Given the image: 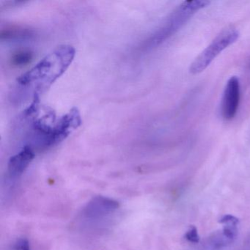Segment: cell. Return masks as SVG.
Returning a JSON list of instances; mask_svg holds the SVG:
<instances>
[{
    "label": "cell",
    "instance_id": "obj_1",
    "mask_svg": "<svg viewBox=\"0 0 250 250\" xmlns=\"http://www.w3.org/2000/svg\"><path fill=\"white\" fill-rule=\"evenodd\" d=\"M75 49L70 45L58 46L30 71L17 80L19 87L30 89L35 96L52 85L69 67L75 57Z\"/></svg>",
    "mask_w": 250,
    "mask_h": 250
},
{
    "label": "cell",
    "instance_id": "obj_2",
    "mask_svg": "<svg viewBox=\"0 0 250 250\" xmlns=\"http://www.w3.org/2000/svg\"><path fill=\"white\" fill-rule=\"evenodd\" d=\"M210 4L208 1L194 0L185 1L171 14L160 28L149 38L145 43V47L153 48L165 42L178 31L197 11L206 8Z\"/></svg>",
    "mask_w": 250,
    "mask_h": 250
},
{
    "label": "cell",
    "instance_id": "obj_3",
    "mask_svg": "<svg viewBox=\"0 0 250 250\" xmlns=\"http://www.w3.org/2000/svg\"><path fill=\"white\" fill-rule=\"evenodd\" d=\"M239 33L232 27L221 32L214 40L197 57L190 65L189 71L191 74H198L204 71L212 62L216 59L228 46L238 40Z\"/></svg>",
    "mask_w": 250,
    "mask_h": 250
},
{
    "label": "cell",
    "instance_id": "obj_4",
    "mask_svg": "<svg viewBox=\"0 0 250 250\" xmlns=\"http://www.w3.org/2000/svg\"><path fill=\"white\" fill-rule=\"evenodd\" d=\"M240 83L238 77L228 80L222 96L221 112L224 119L232 120L236 115L240 102Z\"/></svg>",
    "mask_w": 250,
    "mask_h": 250
},
{
    "label": "cell",
    "instance_id": "obj_5",
    "mask_svg": "<svg viewBox=\"0 0 250 250\" xmlns=\"http://www.w3.org/2000/svg\"><path fill=\"white\" fill-rule=\"evenodd\" d=\"M81 123L80 112L76 108H73L66 115L62 116L54 126L55 146L63 141L74 130L80 126Z\"/></svg>",
    "mask_w": 250,
    "mask_h": 250
},
{
    "label": "cell",
    "instance_id": "obj_6",
    "mask_svg": "<svg viewBox=\"0 0 250 250\" xmlns=\"http://www.w3.org/2000/svg\"><path fill=\"white\" fill-rule=\"evenodd\" d=\"M35 156L36 154L33 147L29 145L24 146L17 154L10 159L8 162L10 173L12 175H21L34 159Z\"/></svg>",
    "mask_w": 250,
    "mask_h": 250
},
{
    "label": "cell",
    "instance_id": "obj_7",
    "mask_svg": "<svg viewBox=\"0 0 250 250\" xmlns=\"http://www.w3.org/2000/svg\"><path fill=\"white\" fill-rule=\"evenodd\" d=\"M33 30L21 27H9L1 30V40L20 41L31 39Z\"/></svg>",
    "mask_w": 250,
    "mask_h": 250
},
{
    "label": "cell",
    "instance_id": "obj_8",
    "mask_svg": "<svg viewBox=\"0 0 250 250\" xmlns=\"http://www.w3.org/2000/svg\"><path fill=\"white\" fill-rule=\"evenodd\" d=\"M33 55L30 52H26V51H21L17 53L14 54L12 57V63L17 66H22L30 62Z\"/></svg>",
    "mask_w": 250,
    "mask_h": 250
},
{
    "label": "cell",
    "instance_id": "obj_9",
    "mask_svg": "<svg viewBox=\"0 0 250 250\" xmlns=\"http://www.w3.org/2000/svg\"><path fill=\"white\" fill-rule=\"evenodd\" d=\"M185 238L189 242L197 244L200 241V236L195 226H191L185 234Z\"/></svg>",
    "mask_w": 250,
    "mask_h": 250
},
{
    "label": "cell",
    "instance_id": "obj_10",
    "mask_svg": "<svg viewBox=\"0 0 250 250\" xmlns=\"http://www.w3.org/2000/svg\"><path fill=\"white\" fill-rule=\"evenodd\" d=\"M17 250H30V243L28 240L24 238L19 241L18 244H17Z\"/></svg>",
    "mask_w": 250,
    "mask_h": 250
}]
</instances>
